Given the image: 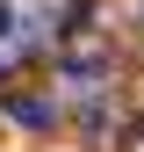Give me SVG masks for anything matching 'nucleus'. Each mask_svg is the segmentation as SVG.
<instances>
[{
	"instance_id": "nucleus-1",
	"label": "nucleus",
	"mask_w": 144,
	"mask_h": 152,
	"mask_svg": "<svg viewBox=\"0 0 144 152\" xmlns=\"http://www.w3.org/2000/svg\"><path fill=\"white\" fill-rule=\"evenodd\" d=\"M7 116L22 123V130H50V116H58V109H50L43 94H22V102H7Z\"/></svg>"
},
{
	"instance_id": "nucleus-2",
	"label": "nucleus",
	"mask_w": 144,
	"mask_h": 152,
	"mask_svg": "<svg viewBox=\"0 0 144 152\" xmlns=\"http://www.w3.org/2000/svg\"><path fill=\"white\" fill-rule=\"evenodd\" d=\"M7 29H14V15H7V7H0V36H7Z\"/></svg>"
}]
</instances>
